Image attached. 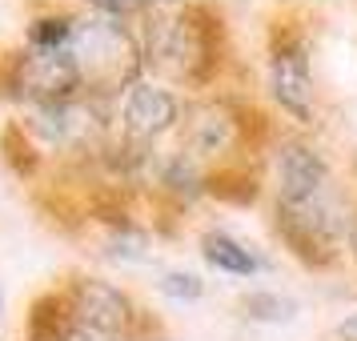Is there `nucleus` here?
I'll return each mask as SVG.
<instances>
[{"label": "nucleus", "instance_id": "f8f14e48", "mask_svg": "<svg viewBox=\"0 0 357 341\" xmlns=\"http://www.w3.org/2000/svg\"><path fill=\"white\" fill-rule=\"evenodd\" d=\"M245 309L257 321H285V317H293L297 305H293L289 297H277V293H253V297H245Z\"/></svg>", "mask_w": 357, "mask_h": 341}, {"label": "nucleus", "instance_id": "39448f33", "mask_svg": "<svg viewBox=\"0 0 357 341\" xmlns=\"http://www.w3.org/2000/svg\"><path fill=\"white\" fill-rule=\"evenodd\" d=\"M13 89L20 97H29L33 105H52V100H68L81 93V77L77 65L65 49H29L17 56L13 65Z\"/></svg>", "mask_w": 357, "mask_h": 341}, {"label": "nucleus", "instance_id": "9d476101", "mask_svg": "<svg viewBox=\"0 0 357 341\" xmlns=\"http://www.w3.org/2000/svg\"><path fill=\"white\" fill-rule=\"evenodd\" d=\"M201 253L209 261L213 269H221V273H233V277H253L261 269V257L241 245L233 233L225 229H209V233H201Z\"/></svg>", "mask_w": 357, "mask_h": 341}, {"label": "nucleus", "instance_id": "9b49d317", "mask_svg": "<svg viewBox=\"0 0 357 341\" xmlns=\"http://www.w3.org/2000/svg\"><path fill=\"white\" fill-rule=\"evenodd\" d=\"M73 29H77V17H40L33 20V29H29V45L33 49H65L68 40H73Z\"/></svg>", "mask_w": 357, "mask_h": 341}, {"label": "nucleus", "instance_id": "423d86ee", "mask_svg": "<svg viewBox=\"0 0 357 341\" xmlns=\"http://www.w3.org/2000/svg\"><path fill=\"white\" fill-rule=\"evenodd\" d=\"M181 121V100L173 97V89H165L161 81H137L121 93V132L137 141V145H149L157 141L161 132H169Z\"/></svg>", "mask_w": 357, "mask_h": 341}, {"label": "nucleus", "instance_id": "dca6fc26", "mask_svg": "<svg viewBox=\"0 0 357 341\" xmlns=\"http://www.w3.org/2000/svg\"><path fill=\"white\" fill-rule=\"evenodd\" d=\"M349 253H354V261H357V213H354V229H349Z\"/></svg>", "mask_w": 357, "mask_h": 341}, {"label": "nucleus", "instance_id": "0eeeda50", "mask_svg": "<svg viewBox=\"0 0 357 341\" xmlns=\"http://www.w3.org/2000/svg\"><path fill=\"white\" fill-rule=\"evenodd\" d=\"M273 181H277V201H293V197L317 193L337 177H333V169H329V161L317 145H309L301 137H285L273 157Z\"/></svg>", "mask_w": 357, "mask_h": 341}, {"label": "nucleus", "instance_id": "ddd939ff", "mask_svg": "<svg viewBox=\"0 0 357 341\" xmlns=\"http://www.w3.org/2000/svg\"><path fill=\"white\" fill-rule=\"evenodd\" d=\"M161 289L169 293V297H177V301H193V297H201V277L197 273H181V269H173V273L161 277Z\"/></svg>", "mask_w": 357, "mask_h": 341}, {"label": "nucleus", "instance_id": "f257e3e1", "mask_svg": "<svg viewBox=\"0 0 357 341\" xmlns=\"http://www.w3.org/2000/svg\"><path fill=\"white\" fill-rule=\"evenodd\" d=\"M145 36L141 52L145 65L173 77V81L197 84L217 68V40H221V20L213 17L197 0H145Z\"/></svg>", "mask_w": 357, "mask_h": 341}, {"label": "nucleus", "instance_id": "6e6552de", "mask_svg": "<svg viewBox=\"0 0 357 341\" xmlns=\"http://www.w3.org/2000/svg\"><path fill=\"white\" fill-rule=\"evenodd\" d=\"M68 317L125 338V329L132 325V301L109 281H77V289L68 297Z\"/></svg>", "mask_w": 357, "mask_h": 341}, {"label": "nucleus", "instance_id": "f03ea898", "mask_svg": "<svg viewBox=\"0 0 357 341\" xmlns=\"http://www.w3.org/2000/svg\"><path fill=\"white\" fill-rule=\"evenodd\" d=\"M277 229L281 241L293 249V257H301L309 269H325L349 249V229H354L357 205L341 193L337 181H329L325 189L293 201H277Z\"/></svg>", "mask_w": 357, "mask_h": 341}, {"label": "nucleus", "instance_id": "2eb2a0df", "mask_svg": "<svg viewBox=\"0 0 357 341\" xmlns=\"http://www.w3.org/2000/svg\"><path fill=\"white\" fill-rule=\"evenodd\" d=\"M337 333H341V341H357V313H354V317H345V321L337 325Z\"/></svg>", "mask_w": 357, "mask_h": 341}, {"label": "nucleus", "instance_id": "7ed1b4c3", "mask_svg": "<svg viewBox=\"0 0 357 341\" xmlns=\"http://www.w3.org/2000/svg\"><path fill=\"white\" fill-rule=\"evenodd\" d=\"M68 56L77 65V77H81L84 93H125L141 68H145V52H141V40L132 36V29L121 17H109V13H97V17L77 20L73 29V40H68Z\"/></svg>", "mask_w": 357, "mask_h": 341}, {"label": "nucleus", "instance_id": "1a4fd4ad", "mask_svg": "<svg viewBox=\"0 0 357 341\" xmlns=\"http://www.w3.org/2000/svg\"><path fill=\"white\" fill-rule=\"evenodd\" d=\"M181 125H185V161L221 157L237 145V132H241V121L225 105H193Z\"/></svg>", "mask_w": 357, "mask_h": 341}, {"label": "nucleus", "instance_id": "4468645a", "mask_svg": "<svg viewBox=\"0 0 357 341\" xmlns=\"http://www.w3.org/2000/svg\"><path fill=\"white\" fill-rule=\"evenodd\" d=\"M61 341H121L116 333H105V329H93V325H81V321H73L68 317V329H65V338Z\"/></svg>", "mask_w": 357, "mask_h": 341}, {"label": "nucleus", "instance_id": "20e7f679", "mask_svg": "<svg viewBox=\"0 0 357 341\" xmlns=\"http://www.w3.org/2000/svg\"><path fill=\"white\" fill-rule=\"evenodd\" d=\"M269 93L289 121L297 125L317 121V84H313V65H309V45L301 29L293 24H281V33L269 45Z\"/></svg>", "mask_w": 357, "mask_h": 341}]
</instances>
